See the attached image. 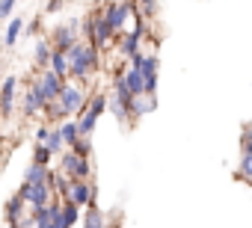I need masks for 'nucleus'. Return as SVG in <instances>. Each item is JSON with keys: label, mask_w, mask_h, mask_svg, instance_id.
<instances>
[{"label": "nucleus", "mask_w": 252, "mask_h": 228, "mask_svg": "<svg viewBox=\"0 0 252 228\" xmlns=\"http://www.w3.org/2000/svg\"><path fill=\"white\" fill-rule=\"evenodd\" d=\"M101 68V51L89 42H77L71 51H68V77L71 80H89L95 71Z\"/></svg>", "instance_id": "1"}, {"label": "nucleus", "mask_w": 252, "mask_h": 228, "mask_svg": "<svg viewBox=\"0 0 252 228\" xmlns=\"http://www.w3.org/2000/svg\"><path fill=\"white\" fill-rule=\"evenodd\" d=\"M48 39H51V48H54V51L68 54V51L80 42V21H77V18H71V21H65V24H60V27H54V33H51Z\"/></svg>", "instance_id": "2"}, {"label": "nucleus", "mask_w": 252, "mask_h": 228, "mask_svg": "<svg viewBox=\"0 0 252 228\" xmlns=\"http://www.w3.org/2000/svg\"><path fill=\"white\" fill-rule=\"evenodd\" d=\"M60 172L68 175L71 181H89V178H92V166H89V160L80 157V154H74L71 148H65V151L60 154Z\"/></svg>", "instance_id": "3"}, {"label": "nucleus", "mask_w": 252, "mask_h": 228, "mask_svg": "<svg viewBox=\"0 0 252 228\" xmlns=\"http://www.w3.org/2000/svg\"><path fill=\"white\" fill-rule=\"evenodd\" d=\"M86 101H89V95H86V89L80 83H65L63 92H60V104L68 110V116H83Z\"/></svg>", "instance_id": "4"}, {"label": "nucleus", "mask_w": 252, "mask_h": 228, "mask_svg": "<svg viewBox=\"0 0 252 228\" xmlns=\"http://www.w3.org/2000/svg\"><path fill=\"white\" fill-rule=\"evenodd\" d=\"M89 18H92V36H89V45H95L98 51H101V48H110V45L116 42V33H113V27L107 24V18L101 15V9H92Z\"/></svg>", "instance_id": "5"}, {"label": "nucleus", "mask_w": 252, "mask_h": 228, "mask_svg": "<svg viewBox=\"0 0 252 228\" xmlns=\"http://www.w3.org/2000/svg\"><path fill=\"white\" fill-rule=\"evenodd\" d=\"M18 196L27 201L30 210H33V207H48V204L54 201L51 184H21V187H18Z\"/></svg>", "instance_id": "6"}, {"label": "nucleus", "mask_w": 252, "mask_h": 228, "mask_svg": "<svg viewBox=\"0 0 252 228\" xmlns=\"http://www.w3.org/2000/svg\"><path fill=\"white\" fill-rule=\"evenodd\" d=\"M45 107H48V101H45V95H42V89H39V80L30 77V80H27V92H24V107H21V110H24V119L42 116Z\"/></svg>", "instance_id": "7"}, {"label": "nucleus", "mask_w": 252, "mask_h": 228, "mask_svg": "<svg viewBox=\"0 0 252 228\" xmlns=\"http://www.w3.org/2000/svg\"><path fill=\"white\" fill-rule=\"evenodd\" d=\"M95 199H98V190H95L92 181H71V196H68L65 201H71V204H77L80 210H86V207L95 204Z\"/></svg>", "instance_id": "8"}, {"label": "nucleus", "mask_w": 252, "mask_h": 228, "mask_svg": "<svg viewBox=\"0 0 252 228\" xmlns=\"http://www.w3.org/2000/svg\"><path fill=\"white\" fill-rule=\"evenodd\" d=\"M113 48L119 51V57H134V54H140L143 51V33L140 30H125V33H119L116 36V42H113Z\"/></svg>", "instance_id": "9"}, {"label": "nucleus", "mask_w": 252, "mask_h": 228, "mask_svg": "<svg viewBox=\"0 0 252 228\" xmlns=\"http://www.w3.org/2000/svg\"><path fill=\"white\" fill-rule=\"evenodd\" d=\"M39 89H42V95H45V101L51 104V101H60V92H63V86L68 83V80H63V77H57L51 68H45V71H39Z\"/></svg>", "instance_id": "10"}, {"label": "nucleus", "mask_w": 252, "mask_h": 228, "mask_svg": "<svg viewBox=\"0 0 252 228\" xmlns=\"http://www.w3.org/2000/svg\"><path fill=\"white\" fill-rule=\"evenodd\" d=\"M27 210H30V207H27V201H24L18 193L3 204V216H6V222H9L12 228H27V225H24V222H27Z\"/></svg>", "instance_id": "11"}, {"label": "nucleus", "mask_w": 252, "mask_h": 228, "mask_svg": "<svg viewBox=\"0 0 252 228\" xmlns=\"http://www.w3.org/2000/svg\"><path fill=\"white\" fill-rule=\"evenodd\" d=\"M15 95H18V77H3L0 83V116H12L15 110Z\"/></svg>", "instance_id": "12"}, {"label": "nucleus", "mask_w": 252, "mask_h": 228, "mask_svg": "<svg viewBox=\"0 0 252 228\" xmlns=\"http://www.w3.org/2000/svg\"><path fill=\"white\" fill-rule=\"evenodd\" d=\"M155 110H158V98H149V95H137V98L131 101V119L137 122V119L149 116V113H155Z\"/></svg>", "instance_id": "13"}, {"label": "nucleus", "mask_w": 252, "mask_h": 228, "mask_svg": "<svg viewBox=\"0 0 252 228\" xmlns=\"http://www.w3.org/2000/svg\"><path fill=\"white\" fill-rule=\"evenodd\" d=\"M51 54H54L51 39H39V42H36V48H33V62H36V68H39V71H45V68L51 65Z\"/></svg>", "instance_id": "14"}, {"label": "nucleus", "mask_w": 252, "mask_h": 228, "mask_svg": "<svg viewBox=\"0 0 252 228\" xmlns=\"http://www.w3.org/2000/svg\"><path fill=\"white\" fill-rule=\"evenodd\" d=\"M51 175H54V169H51V166L30 163V166H27V172H24V184H51Z\"/></svg>", "instance_id": "15"}, {"label": "nucleus", "mask_w": 252, "mask_h": 228, "mask_svg": "<svg viewBox=\"0 0 252 228\" xmlns=\"http://www.w3.org/2000/svg\"><path fill=\"white\" fill-rule=\"evenodd\" d=\"M51 190H54V199L65 201V199L71 196V178L63 175V172H54V175H51Z\"/></svg>", "instance_id": "16"}, {"label": "nucleus", "mask_w": 252, "mask_h": 228, "mask_svg": "<svg viewBox=\"0 0 252 228\" xmlns=\"http://www.w3.org/2000/svg\"><path fill=\"white\" fill-rule=\"evenodd\" d=\"M21 33H24V18L12 15L9 24H6V33H3V45H6V48H15V42L21 39Z\"/></svg>", "instance_id": "17"}, {"label": "nucleus", "mask_w": 252, "mask_h": 228, "mask_svg": "<svg viewBox=\"0 0 252 228\" xmlns=\"http://www.w3.org/2000/svg\"><path fill=\"white\" fill-rule=\"evenodd\" d=\"M57 131H60L63 142H65V148H71V145L80 140V131H77V119H74V116H71V119H65L63 125H57Z\"/></svg>", "instance_id": "18"}, {"label": "nucleus", "mask_w": 252, "mask_h": 228, "mask_svg": "<svg viewBox=\"0 0 252 228\" xmlns=\"http://www.w3.org/2000/svg\"><path fill=\"white\" fill-rule=\"evenodd\" d=\"M42 116L48 119V125H63L65 119H71V116H68V110H65L60 101H51V104L45 107V113H42Z\"/></svg>", "instance_id": "19"}, {"label": "nucleus", "mask_w": 252, "mask_h": 228, "mask_svg": "<svg viewBox=\"0 0 252 228\" xmlns=\"http://www.w3.org/2000/svg\"><path fill=\"white\" fill-rule=\"evenodd\" d=\"M80 219H83V228H107V225H110V222L104 219V213L98 210V204H92V207H86Z\"/></svg>", "instance_id": "20"}, {"label": "nucleus", "mask_w": 252, "mask_h": 228, "mask_svg": "<svg viewBox=\"0 0 252 228\" xmlns=\"http://www.w3.org/2000/svg\"><path fill=\"white\" fill-rule=\"evenodd\" d=\"M57 77H63V80H68V54H63V51H54L51 54V65H48Z\"/></svg>", "instance_id": "21"}, {"label": "nucleus", "mask_w": 252, "mask_h": 228, "mask_svg": "<svg viewBox=\"0 0 252 228\" xmlns=\"http://www.w3.org/2000/svg\"><path fill=\"white\" fill-rule=\"evenodd\" d=\"M77 119V131H80V137H95V128H98V116L95 113H83V116H74Z\"/></svg>", "instance_id": "22"}, {"label": "nucleus", "mask_w": 252, "mask_h": 228, "mask_svg": "<svg viewBox=\"0 0 252 228\" xmlns=\"http://www.w3.org/2000/svg\"><path fill=\"white\" fill-rule=\"evenodd\" d=\"M86 113H95V116L101 119L104 113H107V95H104V92L89 95V101H86Z\"/></svg>", "instance_id": "23"}, {"label": "nucleus", "mask_w": 252, "mask_h": 228, "mask_svg": "<svg viewBox=\"0 0 252 228\" xmlns=\"http://www.w3.org/2000/svg\"><path fill=\"white\" fill-rule=\"evenodd\" d=\"M125 83H128V89H131L134 98L143 95V74H140L137 68H125Z\"/></svg>", "instance_id": "24"}, {"label": "nucleus", "mask_w": 252, "mask_h": 228, "mask_svg": "<svg viewBox=\"0 0 252 228\" xmlns=\"http://www.w3.org/2000/svg\"><path fill=\"white\" fill-rule=\"evenodd\" d=\"M45 145H48V151H51L54 157L65 151V142H63V137H60V131H57V125H51V134H48V140H45Z\"/></svg>", "instance_id": "25"}, {"label": "nucleus", "mask_w": 252, "mask_h": 228, "mask_svg": "<svg viewBox=\"0 0 252 228\" xmlns=\"http://www.w3.org/2000/svg\"><path fill=\"white\" fill-rule=\"evenodd\" d=\"M80 216H83V210H80L77 204H71V201H63V222H65V228L77 225V222H80Z\"/></svg>", "instance_id": "26"}, {"label": "nucleus", "mask_w": 252, "mask_h": 228, "mask_svg": "<svg viewBox=\"0 0 252 228\" xmlns=\"http://www.w3.org/2000/svg\"><path fill=\"white\" fill-rule=\"evenodd\" d=\"M234 178H237V181H249V184H252V154H240V163H237Z\"/></svg>", "instance_id": "27"}, {"label": "nucleus", "mask_w": 252, "mask_h": 228, "mask_svg": "<svg viewBox=\"0 0 252 228\" xmlns=\"http://www.w3.org/2000/svg\"><path fill=\"white\" fill-rule=\"evenodd\" d=\"M137 9H140V18L152 21L158 15V0H137Z\"/></svg>", "instance_id": "28"}, {"label": "nucleus", "mask_w": 252, "mask_h": 228, "mask_svg": "<svg viewBox=\"0 0 252 228\" xmlns=\"http://www.w3.org/2000/svg\"><path fill=\"white\" fill-rule=\"evenodd\" d=\"M51 160H54V154L48 151V145H45V142H36V151H33V163H39V166H51Z\"/></svg>", "instance_id": "29"}, {"label": "nucleus", "mask_w": 252, "mask_h": 228, "mask_svg": "<svg viewBox=\"0 0 252 228\" xmlns=\"http://www.w3.org/2000/svg\"><path fill=\"white\" fill-rule=\"evenodd\" d=\"M71 151H74V154H80V157H86V160H89V154H92V140H89V137H80V140H77V142H74V145H71Z\"/></svg>", "instance_id": "30"}, {"label": "nucleus", "mask_w": 252, "mask_h": 228, "mask_svg": "<svg viewBox=\"0 0 252 228\" xmlns=\"http://www.w3.org/2000/svg\"><path fill=\"white\" fill-rule=\"evenodd\" d=\"M15 6H18V0H0V21H9L15 15Z\"/></svg>", "instance_id": "31"}, {"label": "nucleus", "mask_w": 252, "mask_h": 228, "mask_svg": "<svg viewBox=\"0 0 252 228\" xmlns=\"http://www.w3.org/2000/svg\"><path fill=\"white\" fill-rule=\"evenodd\" d=\"M240 151L243 154H252V125L240 134Z\"/></svg>", "instance_id": "32"}, {"label": "nucleus", "mask_w": 252, "mask_h": 228, "mask_svg": "<svg viewBox=\"0 0 252 228\" xmlns=\"http://www.w3.org/2000/svg\"><path fill=\"white\" fill-rule=\"evenodd\" d=\"M48 134H51V125H48V122H45V125H36V131H33L36 142H45V140H48Z\"/></svg>", "instance_id": "33"}, {"label": "nucleus", "mask_w": 252, "mask_h": 228, "mask_svg": "<svg viewBox=\"0 0 252 228\" xmlns=\"http://www.w3.org/2000/svg\"><path fill=\"white\" fill-rule=\"evenodd\" d=\"M39 30H42V18H36V21H30V24H24V33H27V36H36Z\"/></svg>", "instance_id": "34"}, {"label": "nucleus", "mask_w": 252, "mask_h": 228, "mask_svg": "<svg viewBox=\"0 0 252 228\" xmlns=\"http://www.w3.org/2000/svg\"><path fill=\"white\" fill-rule=\"evenodd\" d=\"M110 0H92V9H101V6H107Z\"/></svg>", "instance_id": "35"}, {"label": "nucleus", "mask_w": 252, "mask_h": 228, "mask_svg": "<svg viewBox=\"0 0 252 228\" xmlns=\"http://www.w3.org/2000/svg\"><path fill=\"white\" fill-rule=\"evenodd\" d=\"M60 9V0H51V3H48V12H57Z\"/></svg>", "instance_id": "36"}, {"label": "nucleus", "mask_w": 252, "mask_h": 228, "mask_svg": "<svg viewBox=\"0 0 252 228\" xmlns=\"http://www.w3.org/2000/svg\"><path fill=\"white\" fill-rule=\"evenodd\" d=\"M0 169H3V148H0Z\"/></svg>", "instance_id": "37"}, {"label": "nucleus", "mask_w": 252, "mask_h": 228, "mask_svg": "<svg viewBox=\"0 0 252 228\" xmlns=\"http://www.w3.org/2000/svg\"><path fill=\"white\" fill-rule=\"evenodd\" d=\"M107 228H119V222H110V225H107Z\"/></svg>", "instance_id": "38"}]
</instances>
